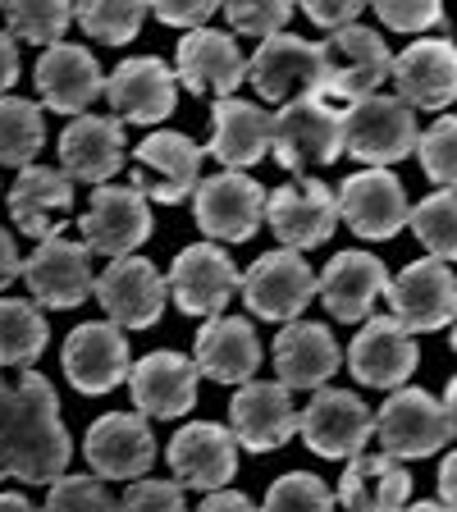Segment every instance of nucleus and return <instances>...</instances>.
<instances>
[{
    "instance_id": "obj_1",
    "label": "nucleus",
    "mask_w": 457,
    "mask_h": 512,
    "mask_svg": "<svg viewBox=\"0 0 457 512\" xmlns=\"http://www.w3.org/2000/svg\"><path fill=\"white\" fill-rule=\"evenodd\" d=\"M74 458L51 380L23 371L19 384L0 375V480L55 485Z\"/></svg>"
},
{
    "instance_id": "obj_2",
    "label": "nucleus",
    "mask_w": 457,
    "mask_h": 512,
    "mask_svg": "<svg viewBox=\"0 0 457 512\" xmlns=\"http://www.w3.org/2000/svg\"><path fill=\"white\" fill-rule=\"evenodd\" d=\"M416 142H421L416 110L389 92H375V96H366V101L343 110V151L366 160L371 170L398 165L403 156L416 151Z\"/></svg>"
},
{
    "instance_id": "obj_3",
    "label": "nucleus",
    "mask_w": 457,
    "mask_h": 512,
    "mask_svg": "<svg viewBox=\"0 0 457 512\" xmlns=\"http://www.w3.org/2000/svg\"><path fill=\"white\" fill-rule=\"evenodd\" d=\"M384 74H394V55H389V46L375 28L352 23V28L330 32V42H325V87H320V96L330 106L343 110L375 96Z\"/></svg>"
},
{
    "instance_id": "obj_4",
    "label": "nucleus",
    "mask_w": 457,
    "mask_h": 512,
    "mask_svg": "<svg viewBox=\"0 0 457 512\" xmlns=\"http://www.w3.org/2000/svg\"><path fill=\"white\" fill-rule=\"evenodd\" d=\"M343 156V110L325 96H302L275 115V160L293 174L334 165Z\"/></svg>"
},
{
    "instance_id": "obj_5",
    "label": "nucleus",
    "mask_w": 457,
    "mask_h": 512,
    "mask_svg": "<svg viewBox=\"0 0 457 512\" xmlns=\"http://www.w3.org/2000/svg\"><path fill=\"white\" fill-rule=\"evenodd\" d=\"M247 83L266 101H279V106H293L302 96H320V87H325V46L293 37V32H279V37L256 46V55L247 60Z\"/></svg>"
},
{
    "instance_id": "obj_6",
    "label": "nucleus",
    "mask_w": 457,
    "mask_h": 512,
    "mask_svg": "<svg viewBox=\"0 0 457 512\" xmlns=\"http://www.w3.org/2000/svg\"><path fill=\"white\" fill-rule=\"evenodd\" d=\"M375 435H380L384 453L398 462L412 458H430L453 439V426H448V412L435 394L426 389H394L384 398V407L375 412Z\"/></svg>"
},
{
    "instance_id": "obj_7",
    "label": "nucleus",
    "mask_w": 457,
    "mask_h": 512,
    "mask_svg": "<svg viewBox=\"0 0 457 512\" xmlns=\"http://www.w3.org/2000/svg\"><path fill=\"white\" fill-rule=\"evenodd\" d=\"M298 435L320 458L352 462L366 448V439L375 435V412L348 389H316L311 403L302 407Z\"/></svg>"
},
{
    "instance_id": "obj_8",
    "label": "nucleus",
    "mask_w": 457,
    "mask_h": 512,
    "mask_svg": "<svg viewBox=\"0 0 457 512\" xmlns=\"http://www.w3.org/2000/svg\"><path fill=\"white\" fill-rule=\"evenodd\" d=\"M266 192L261 183L247 179L238 170H220L211 179L197 183L192 192V215L202 224V234L220 238V243H247L266 220Z\"/></svg>"
},
{
    "instance_id": "obj_9",
    "label": "nucleus",
    "mask_w": 457,
    "mask_h": 512,
    "mask_svg": "<svg viewBox=\"0 0 457 512\" xmlns=\"http://www.w3.org/2000/svg\"><path fill=\"white\" fill-rule=\"evenodd\" d=\"M243 288V275L229 261V252L215 243H192L174 256L170 266V298L179 302L183 316H206L215 320L229 298Z\"/></svg>"
},
{
    "instance_id": "obj_10",
    "label": "nucleus",
    "mask_w": 457,
    "mask_h": 512,
    "mask_svg": "<svg viewBox=\"0 0 457 512\" xmlns=\"http://www.w3.org/2000/svg\"><path fill=\"white\" fill-rule=\"evenodd\" d=\"M311 298H316V275H311V266L302 261V252H288V247L256 256L252 270L243 275V302L252 307V316H261V320H284V325H293V320L307 311Z\"/></svg>"
},
{
    "instance_id": "obj_11",
    "label": "nucleus",
    "mask_w": 457,
    "mask_h": 512,
    "mask_svg": "<svg viewBox=\"0 0 457 512\" xmlns=\"http://www.w3.org/2000/svg\"><path fill=\"white\" fill-rule=\"evenodd\" d=\"M202 156L206 151L197 147L192 138L183 133H151L142 138L138 156H133V179L128 188H138L147 202H165V206H179L188 192H197V174H202Z\"/></svg>"
},
{
    "instance_id": "obj_12",
    "label": "nucleus",
    "mask_w": 457,
    "mask_h": 512,
    "mask_svg": "<svg viewBox=\"0 0 457 512\" xmlns=\"http://www.w3.org/2000/svg\"><path fill=\"white\" fill-rule=\"evenodd\" d=\"M339 197L316 179H293L284 188H275V197L266 202V224L275 229V238L288 252H307V247L330 243V234L339 229Z\"/></svg>"
},
{
    "instance_id": "obj_13",
    "label": "nucleus",
    "mask_w": 457,
    "mask_h": 512,
    "mask_svg": "<svg viewBox=\"0 0 457 512\" xmlns=\"http://www.w3.org/2000/svg\"><path fill=\"white\" fill-rule=\"evenodd\" d=\"M165 293H170V279L142 256H119L96 275V302L106 307V316L119 330L156 325L160 311H165Z\"/></svg>"
},
{
    "instance_id": "obj_14",
    "label": "nucleus",
    "mask_w": 457,
    "mask_h": 512,
    "mask_svg": "<svg viewBox=\"0 0 457 512\" xmlns=\"http://www.w3.org/2000/svg\"><path fill=\"white\" fill-rule=\"evenodd\" d=\"M389 307L412 334L421 330H444L457 320V275L448 261H412L389 279Z\"/></svg>"
},
{
    "instance_id": "obj_15",
    "label": "nucleus",
    "mask_w": 457,
    "mask_h": 512,
    "mask_svg": "<svg viewBox=\"0 0 457 512\" xmlns=\"http://www.w3.org/2000/svg\"><path fill=\"white\" fill-rule=\"evenodd\" d=\"M64 375L78 394H110L115 384L133 375L128 366V339L115 320H87L64 339Z\"/></svg>"
},
{
    "instance_id": "obj_16",
    "label": "nucleus",
    "mask_w": 457,
    "mask_h": 512,
    "mask_svg": "<svg viewBox=\"0 0 457 512\" xmlns=\"http://www.w3.org/2000/svg\"><path fill=\"white\" fill-rule=\"evenodd\" d=\"M23 279H28L32 298L42 302V307H55V311L78 307V302H87L96 293L92 247L69 243V238H46L23 261Z\"/></svg>"
},
{
    "instance_id": "obj_17",
    "label": "nucleus",
    "mask_w": 457,
    "mask_h": 512,
    "mask_svg": "<svg viewBox=\"0 0 457 512\" xmlns=\"http://www.w3.org/2000/svg\"><path fill=\"white\" fill-rule=\"evenodd\" d=\"M421 352L416 339L398 316H371L362 320V334L348 343V366L352 375L371 389H403L412 380Z\"/></svg>"
},
{
    "instance_id": "obj_18",
    "label": "nucleus",
    "mask_w": 457,
    "mask_h": 512,
    "mask_svg": "<svg viewBox=\"0 0 457 512\" xmlns=\"http://www.w3.org/2000/svg\"><path fill=\"white\" fill-rule=\"evenodd\" d=\"M83 453L92 462V476L138 480L156 462V435H151L142 412H106L101 421H92Z\"/></svg>"
},
{
    "instance_id": "obj_19",
    "label": "nucleus",
    "mask_w": 457,
    "mask_h": 512,
    "mask_svg": "<svg viewBox=\"0 0 457 512\" xmlns=\"http://www.w3.org/2000/svg\"><path fill=\"white\" fill-rule=\"evenodd\" d=\"M170 471L188 490H224L238 476V435L215 421H192L170 439Z\"/></svg>"
},
{
    "instance_id": "obj_20",
    "label": "nucleus",
    "mask_w": 457,
    "mask_h": 512,
    "mask_svg": "<svg viewBox=\"0 0 457 512\" xmlns=\"http://www.w3.org/2000/svg\"><path fill=\"white\" fill-rule=\"evenodd\" d=\"M78 229H83V243L92 252H106L119 261V256H133V247L147 243L151 206L138 188H96Z\"/></svg>"
},
{
    "instance_id": "obj_21",
    "label": "nucleus",
    "mask_w": 457,
    "mask_h": 512,
    "mask_svg": "<svg viewBox=\"0 0 457 512\" xmlns=\"http://www.w3.org/2000/svg\"><path fill=\"white\" fill-rule=\"evenodd\" d=\"M398 101L412 110H448L457 101V46L448 37H421L394 55Z\"/></svg>"
},
{
    "instance_id": "obj_22",
    "label": "nucleus",
    "mask_w": 457,
    "mask_h": 512,
    "mask_svg": "<svg viewBox=\"0 0 457 512\" xmlns=\"http://www.w3.org/2000/svg\"><path fill=\"white\" fill-rule=\"evenodd\" d=\"M106 96L119 124H156L179 101V74L156 55H133L106 78Z\"/></svg>"
},
{
    "instance_id": "obj_23",
    "label": "nucleus",
    "mask_w": 457,
    "mask_h": 512,
    "mask_svg": "<svg viewBox=\"0 0 457 512\" xmlns=\"http://www.w3.org/2000/svg\"><path fill=\"white\" fill-rule=\"evenodd\" d=\"M339 215L357 238L380 243V238H394L403 229L412 206H407L403 183L389 170H362L339 183Z\"/></svg>"
},
{
    "instance_id": "obj_24",
    "label": "nucleus",
    "mask_w": 457,
    "mask_h": 512,
    "mask_svg": "<svg viewBox=\"0 0 457 512\" xmlns=\"http://www.w3.org/2000/svg\"><path fill=\"white\" fill-rule=\"evenodd\" d=\"M302 412L293 407V394L284 384L270 380H252L243 384L229 403V430L238 435V444H247L252 453H270V448L288 444L298 435Z\"/></svg>"
},
{
    "instance_id": "obj_25",
    "label": "nucleus",
    "mask_w": 457,
    "mask_h": 512,
    "mask_svg": "<svg viewBox=\"0 0 457 512\" xmlns=\"http://www.w3.org/2000/svg\"><path fill=\"white\" fill-rule=\"evenodd\" d=\"M339 362H343L339 339L320 320H293V325H284L275 334V371L288 394L293 389H307V394L325 389L330 375L339 371Z\"/></svg>"
},
{
    "instance_id": "obj_26",
    "label": "nucleus",
    "mask_w": 457,
    "mask_h": 512,
    "mask_svg": "<svg viewBox=\"0 0 457 512\" xmlns=\"http://www.w3.org/2000/svg\"><path fill=\"white\" fill-rule=\"evenodd\" d=\"M174 74H179V83L188 87V92L224 101V96H234L238 83L247 78V60L229 32L197 28L179 42V69H174Z\"/></svg>"
},
{
    "instance_id": "obj_27",
    "label": "nucleus",
    "mask_w": 457,
    "mask_h": 512,
    "mask_svg": "<svg viewBox=\"0 0 457 512\" xmlns=\"http://www.w3.org/2000/svg\"><path fill=\"white\" fill-rule=\"evenodd\" d=\"M275 147V115L252 101H238V96H224L211 110V142H206V156H215L224 170L243 174L247 165L266 156Z\"/></svg>"
},
{
    "instance_id": "obj_28",
    "label": "nucleus",
    "mask_w": 457,
    "mask_h": 512,
    "mask_svg": "<svg viewBox=\"0 0 457 512\" xmlns=\"http://www.w3.org/2000/svg\"><path fill=\"white\" fill-rule=\"evenodd\" d=\"M197 362H188L183 352H147L142 362H133L128 375V394L142 416H183L197 403Z\"/></svg>"
},
{
    "instance_id": "obj_29",
    "label": "nucleus",
    "mask_w": 457,
    "mask_h": 512,
    "mask_svg": "<svg viewBox=\"0 0 457 512\" xmlns=\"http://www.w3.org/2000/svg\"><path fill=\"white\" fill-rule=\"evenodd\" d=\"M69 206H74V179L64 170H51V165L19 170L10 188V220L19 224V234L37 238V243L60 238Z\"/></svg>"
},
{
    "instance_id": "obj_30",
    "label": "nucleus",
    "mask_w": 457,
    "mask_h": 512,
    "mask_svg": "<svg viewBox=\"0 0 457 512\" xmlns=\"http://www.w3.org/2000/svg\"><path fill=\"white\" fill-rule=\"evenodd\" d=\"M32 83H37L42 101L55 115H83L96 96L106 92L96 55L78 42H60V46H51V51H42Z\"/></svg>"
},
{
    "instance_id": "obj_31",
    "label": "nucleus",
    "mask_w": 457,
    "mask_h": 512,
    "mask_svg": "<svg viewBox=\"0 0 457 512\" xmlns=\"http://www.w3.org/2000/svg\"><path fill=\"white\" fill-rule=\"evenodd\" d=\"M316 293L334 320H371L380 293H389V270L371 252H339L316 275Z\"/></svg>"
},
{
    "instance_id": "obj_32",
    "label": "nucleus",
    "mask_w": 457,
    "mask_h": 512,
    "mask_svg": "<svg viewBox=\"0 0 457 512\" xmlns=\"http://www.w3.org/2000/svg\"><path fill=\"white\" fill-rule=\"evenodd\" d=\"M60 165L78 183H110L124 170V124L110 115H78L60 133Z\"/></svg>"
},
{
    "instance_id": "obj_33",
    "label": "nucleus",
    "mask_w": 457,
    "mask_h": 512,
    "mask_svg": "<svg viewBox=\"0 0 457 512\" xmlns=\"http://www.w3.org/2000/svg\"><path fill=\"white\" fill-rule=\"evenodd\" d=\"M197 371H206L215 384H252L261 366V339H256L252 320L243 316H215L197 334Z\"/></svg>"
},
{
    "instance_id": "obj_34",
    "label": "nucleus",
    "mask_w": 457,
    "mask_h": 512,
    "mask_svg": "<svg viewBox=\"0 0 457 512\" xmlns=\"http://www.w3.org/2000/svg\"><path fill=\"white\" fill-rule=\"evenodd\" d=\"M334 499L348 512H403L412 499V476L389 453H357L339 476Z\"/></svg>"
},
{
    "instance_id": "obj_35",
    "label": "nucleus",
    "mask_w": 457,
    "mask_h": 512,
    "mask_svg": "<svg viewBox=\"0 0 457 512\" xmlns=\"http://www.w3.org/2000/svg\"><path fill=\"white\" fill-rule=\"evenodd\" d=\"M42 147H46L42 106L23 101V96H0V165L28 170Z\"/></svg>"
},
{
    "instance_id": "obj_36",
    "label": "nucleus",
    "mask_w": 457,
    "mask_h": 512,
    "mask_svg": "<svg viewBox=\"0 0 457 512\" xmlns=\"http://www.w3.org/2000/svg\"><path fill=\"white\" fill-rule=\"evenodd\" d=\"M46 316L23 298H0V366H32L46 352Z\"/></svg>"
},
{
    "instance_id": "obj_37",
    "label": "nucleus",
    "mask_w": 457,
    "mask_h": 512,
    "mask_svg": "<svg viewBox=\"0 0 457 512\" xmlns=\"http://www.w3.org/2000/svg\"><path fill=\"white\" fill-rule=\"evenodd\" d=\"M407 224H412V234L421 238V247L435 261H457V192L453 188H439L430 197H421L412 206V215H407Z\"/></svg>"
},
{
    "instance_id": "obj_38",
    "label": "nucleus",
    "mask_w": 457,
    "mask_h": 512,
    "mask_svg": "<svg viewBox=\"0 0 457 512\" xmlns=\"http://www.w3.org/2000/svg\"><path fill=\"white\" fill-rule=\"evenodd\" d=\"M261 512H334V494L311 471H288V476H279L270 485Z\"/></svg>"
},
{
    "instance_id": "obj_39",
    "label": "nucleus",
    "mask_w": 457,
    "mask_h": 512,
    "mask_svg": "<svg viewBox=\"0 0 457 512\" xmlns=\"http://www.w3.org/2000/svg\"><path fill=\"white\" fill-rule=\"evenodd\" d=\"M416 151H421V170H426V179L439 183V188L457 192V115H439L435 124L421 133Z\"/></svg>"
},
{
    "instance_id": "obj_40",
    "label": "nucleus",
    "mask_w": 457,
    "mask_h": 512,
    "mask_svg": "<svg viewBox=\"0 0 457 512\" xmlns=\"http://www.w3.org/2000/svg\"><path fill=\"white\" fill-rule=\"evenodd\" d=\"M74 19L83 23L87 37L110 46H124L138 37V28L147 23V5H78Z\"/></svg>"
},
{
    "instance_id": "obj_41",
    "label": "nucleus",
    "mask_w": 457,
    "mask_h": 512,
    "mask_svg": "<svg viewBox=\"0 0 457 512\" xmlns=\"http://www.w3.org/2000/svg\"><path fill=\"white\" fill-rule=\"evenodd\" d=\"M5 19H10V32L19 37V42H37V46H60L64 28L74 23V10L69 5H10L5 10Z\"/></svg>"
},
{
    "instance_id": "obj_42",
    "label": "nucleus",
    "mask_w": 457,
    "mask_h": 512,
    "mask_svg": "<svg viewBox=\"0 0 457 512\" xmlns=\"http://www.w3.org/2000/svg\"><path fill=\"white\" fill-rule=\"evenodd\" d=\"M42 512H119V503L110 499V490L92 476H60L46 494Z\"/></svg>"
},
{
    "instance_id": "obj_43",
    "label": "nucleus",
    "mask_w": 457,
    "mask_h": 512,
    "mask_svg": "<svg viewBox=\"0 0 457 512\" xmlns=\"http://www.w3.org/2000/svg\"><path fill=\"white\" fill-rule=\"evenodd\" d=\"M119 512H188L179 480H133L119 499Z\"/></svg>"
},
{
    "instance_id": "obj_44",
    "label": "nucleus",
    "mask_w": 457,
    "mask_h": 512,
    "mask_svg": "<svg viewBox=\"0 0 457 512\" xmlns=\"http://www.w3.org/2000/svg\"><path fill=\"white\" fill-rule=\"evenodd\" d=\"M375 14L389 32H416V37L444 23V5H435V0H384V5H375Z\"/></svg>"
},
{
    "instance_id": "obj_45",
    "label": "nucleus",
    "mask_w": 457,
    "mask_h": 512,
    "mask_svg": "<svg viewBox=\"0 0 457 512\" xmlns=\"http://www.w3.org/2000/svg\"><path fill=\"white\" fill-rule=\"evenodd\" d=\"M224 19L234 23L238 32H247V37L270 42V37H279V32L288 28L293 5H224Z\"/></svg>"
},
{
    "instance_id": "obj_46",
    "label": "nucleus",
    "mask_w": 457,
    "mask_h": 512,
    "mask_svg": "<svg viewBox=\"0 0 457 512\" xmlns=\"http://www.w3.org/2000/svg\"><path fill=\"white\" fill-rule=\"evenodd\" d=\"M151 14H156L160 23H170V28L197 32V28H206V19L215 14V5H156Z\"/></svg>"
},
{
    "instance_id": "obj_47",
    "label": "nucleus",
    "mask_w": 457,
    "mask_h": 512,
    "mask_svg": "<svg viewBox=\"0 0 457 512\" xmlns=\"http://www.w3.org/2000/svg\"><path fill=\"white\" fill-rule=\"evenodd\" d=\"M302 10H307V19L316 23V28L339 32V28H352V23H357L362 5H302Z\"/></svg>"
},
{
    "instance_id": "obj_48",
    "label": "nucleus",
    "mask_w": 457,
    "mask_h": 512,
    "mask_svg": "<svg viewBox=\"0 0 457 512\" xmlns=\"http://www.w3.org/2000/svg\"><path fill=\"white\" fill-rule=\"evenodd\" d=\"M19 275H23V256H19V247H14L10 229H0V288H10Z\"/></svg>"
},
{
    "instance_id": "obj_49",
    "label": "nucleus",
    "mask_w": 457,
    "mask_h": 512,
    "mask_svg": "<svg viewBox=\"0 0 457 512\" xmlns=\"http://www.w3.org/2000/svg\"><path fill=\"white\" fill-rule=\"evenodd\" d=\"M197 512H261V508L238 490H215V494H206V503Z\"/></svg>"
},
{
    "instance_id": "obj_50",
    "label": "nucleus",
    "mask_w": 457,
    "mask_h": 512,
    "mask_svg": "<svg viewBox=\"0 0 457 512\" xmlns=\"http://www.w3.org/2000/svg\"><path fill=\"white\" fill-rule=\"evenodd\" d=\"M19 83V46L10 32H0V96Z\"/></svg>"
},
{
    "instance_id": "obj_51",
    "label": "nucleus",
    "mask_w": 457,
    "mask_h": 512,
    "mask_svg": "<svg viewBox=\"0 0 457 512\" xmlns=\"http://www.w3.org/2000/svg\"><path fill=\"white\" fill-rule=\"evenodd\" d=\"M439 499H444V508L457 512V453H448L439 467Z\"/></svg>"
},
{
    "instance_id": "obj_52",
    "label": "nucleus",
    "mask_w": 457,
    "mask_h": 512,
    "mask_svg": "<svg viewBox=\"0 0 457 512\" xmlns=\"http://www.w3.org/2000/svg\"><path fill=\"white\" fill-rule=\"evenodd\" d=\"M0 512H42L32 499H23V494H0Z\"/></svg>"
},
{
    "instance_id": "obj_53",
    "label": "nucleus",
    "mask_w": 457,
    "mask_h": 512,
    "mask_svg": "<svg viewBox=\"0 0 457 512\" xmlns=\"http://www.w3.org/2000/svg\"><path fill=\"white\" fill-rule=\"evenodd\" d=\"M444 412H448V426H453V435H457V375L448 380V389H444Z\"/></svg>"
},
{
    "instance_id": "obj_54",
    "label": "nucleus",
    "mask_w": 457,
    "mask_h": 512,
    "mask_svg": "<svg viewBox=\"0 0 457 512\" xmlns=\"http://www.w3.org/2000/svg\"><path fill=\"white\" fill-rule=\"evenodd\" d=\"M403 512H453V508H444V503H412V508H403Z\"/></svg>"
},
{
    "instance_id": "obj_55",
    "label": "nucleus",
    "mask_w": 457,
    "mask_h": 512,
    "mask_svg": "<svg viewBox=\"0 0 457 512\" xmlns=\"http://www.w3.org/2000/svg\"><path fill=\"white\" fill-rule=\"evenodd\" d=\"M448 343H453V352H457V320H453V334H448Z\"/></svg>"
}]
</instances>
